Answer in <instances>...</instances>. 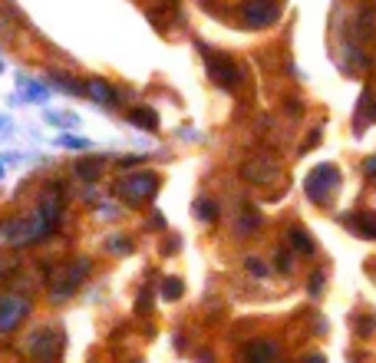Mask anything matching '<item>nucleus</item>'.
I'll return each mask as SVG.
<instances>
[{"label": "nucleus", "instance_id": "1", "mask_svg": "<svg viewBox=\"0 0 376 363\" xmlns=\"http://www.w3.org/2000/svg\"><path fill=\"white\" fill-rule=\"evenodd\" d=\"M205 59H208V77L215 79L218 86H225V90H238V86H241L245 73H241V66H238L231 57L205 50Z\"/></svg>", "mask_w": 376, "mask_h": 363}, {"label": "nucleus", "instance_id": "2", "mask_svg": "<svg viewBox=\"0 0 376 363\" xmlns=\"http://www.w3.org/2000/svg\"><path fill=\"white\" fill-rule=\"evenodd\" d=\"M340 185V172L337 165H317L314 172L307 175V182H304V191H307V198L310 202H327L330 195H334V189Z\"/></svg>", "mask_w": 376, "mask_h": 363}, {"label": "nucleus", "instance_id": "3", "mask_svg": "<svg viewBox=\"0 0 376 363\" xmlns=\"http://www.w3.org/2000/svg\"><path fill=\"white\" fill-rule=\"evenodd\" d=\"M155 189H159V178L152 172H135V175H126L119 185H116V191L129 202V205H139V202H146V198H152L155 195Z\"/></svg>", "mask_w": 376, "mask_h": 363}, {"label": "nucleus", "instance_id": "4", "mask_svg": "<svg viewBox=\"0 0 376 363\" xmlns=\"http://www.w3.org/2000/svg\"><path fill=\"white\" fill-rule=\"evenodd\" d=\"M241 17L247 27H271L278 20V3L274 0H245Z\"/></svg>", "mask_w": 376, "mask_h": 363}, {"label": "nucleus", "instance_id": "5", "mask_svg": "<svg viewBox=\"0 0 376 363\" xmlns=\"http://www.w3.org/2000/svg\"><path fill=\"white\" fill-rule=\"evenodd\" d=\"M30 314V304L23 301V297H14V294H7V297H0V330L7 334V330H14V327L23 321Z\"/></svg>", "mask_w": 376, "mask_h": 363}, {"label": "nucleus", "instance_id": "6", "mask_svg": "<svg viewBox=\"0 0 376 363\" xmlns=\"http://www.w3.org/2000/svg\"><path fill=\"white\" fill-rule=\"evenodd\" d=\"M90 274V261H73L70 268L59 274V284L53 287V301H63V297H70L76 287H79V281Z\"/></svg>", "mask_w": 376, "mask_h": 363}, {"label": "nucleus", "instance_id": "7", "mask_svg": "<svg viewBox=\"0 0 376 363\" xmlns=\"http://www.w3.org/2000/svg\"><path fill=\"white\" fill-rule=\"evenodd\" d=\"M245 363H281L274 340H254L245 347Z\"/></svg>", "mask_w": 376, "mask_h": 363}, {"label": "nucleus", "instance_id": "8", "mask_svg": "<svg viewBox=\"0 0 376 363\" xmlns=\"http://www.w3.org/2000/svg\"><path fill=\"white\" fill-rule=\"evenodd\" d=\"M347 228H353L363 238H376V215H343L340 218Z\"/></svg>", "mask_w": 376, "mask_h": 363}, {"label": "nucleus", "instance_id": "9", "mask_svg": "<svg viewBox=\"0 0 376 363\" xmlns=\"http://www.w3.org/2000/svg\"><path fill=\"white\" fill-rule=\"evenodd\" d=\"M261 228V211L254 209L251 202H241V211H238V231L241 234H254Z\"/></svg>", "mask_w": 376, "mask_h": 363}, {"label": "nucleus", "instance_id": "10", "mask_svg": "<svg viewBox=\"0 0 376 363\" xmlns=\"http://www.w3.org/2000/svg\"><path fill=\"white\" fill-rule=\"evenodd\" d=\"M241 172H245V178H251V182H261V185H264V182H271V178H274L278 165H264V159H258V162H247Z\"/></svg>", "mask_w": 376, "mask_h": 363}, {"label": "nucleus", "instance_id": "11", "mask_svg": "<svg viewBox=\"0 0 376 363\" xmlns=\"http://www.w3.org/2000/svg\"><path fill=\"white\" fill-rule=\"evenodd\" d=\"M86 90H90V93H93V99H96V103H103V106H116V103H119L116 90H113V86H106L103 79H93Z\"/></svg>", "mask_w": 376, "mask_h": 363}, {"label": "nucleus", "instance_id": "12", "mask_svg": "<svg viewBox=\"0 0 376 363\" xmlns=\"http://www.w3.org/2000/svg\"><path fill=\"white\" fill-rule=\"evenodd\" d=\"M53 344H57V337H53V330H40L37 337H30V350L33 353H40V357H50V350H53Z\"/></svg>", "mask_w": 376, "mask_h": 363}, {"label": "nucleus", "instance_id": "13", "mask_svg": "<svg viewBox=\"0 0 376 363\" xmlns=\"http://www.w3.org/2000/svg\"><path fill=\"white\" fill-rule=\"evenodd\" d=\"M287 238H291V245L301 251V254H314V241H310V234H307L301 225H294V228L287 231Z\"/></svg>", "mask_w": 376, "mask_h": 363}, {"label": "nucleus", "instance_id": "14", "mask_svg": "<svg viewBox=\"0 0 376 363\" xmlns=\"http://www.w3.org/2000/svg\"><path fill=\"white\" fill-rule=\"evenodd\" d=\"M132 126H139V129H155L159 126V116L152 113V109H132Z\"/></svg>", "mask_w": 376, "mask_h": 363}, {"label": "nucleus", "instance_id": "15", "mask_svg": "<svg viewBox=\"0 0 376 363\" xmlns=\"http://www.w3.org/2000/svg\"><path fill=\"white\" fill-rule=\"evenodd\" d=\"M195 211H198L202 221H218V205H215L211 198H198V202H195Z\"/></svg>", "mask_w": 376, "mask_h": 363}, {"label": "nucleus", "instance_id": "16", "mask_svg": "<svg viewBox=\"0 0 376 363\" xmlns=\"http://www.w3.org/2000/svg\"><path fill=\"white\" fill-rule=\"evenodd\" d=\"M182 291H185V284H182L178 278H165V281H162V297H165V301H178Z\"/></svg>", "mask_w": 376, "mask_h": 363}, {"label": "nucleus", "instance_id": "17", "mask_svg": "<svg viewBox=\"0 0 376 363\" xmlns=\"http://www.w3.org/2000/svg\"><path fill=\"white\" fill-rule=\"evenodd\" d=\"M99 169H103V162H99V159H93V162H79V165H76V172L83 175V178H99Z\"/></svg>", "mask_w": 376, "mask_h": 363}, {"label": "nucleus", "instance_id": "18", "mask_svg": "<svg viewBox=\"0 0 376 363\" xmlns=\"http://www.w3.org/2000/svg\"><path fill=\"white\" fill-rule=\"evenodd\" d=\"M373 330H376V317H373V314H366V317H360V321H357V334H360V337H370Z\"/></svg>", "mask_w": 376, "mask_h": 363}, {"label": "nucleus", "instance_id": "19", "mask_svg": "<svg viewBox=\"0 0 376 363\" xmlns=\"http://www.w3.org/2000/svg\"><path fill=\"white\" fill-rule=\"evenodd\" d=\"M109 248H116V251H122V254H126V251H129V241H122V238H109Z\"/></svg>", "mask_w": 376, "mask_h": 363}, {"label": "nucleus", "instance_id": "20", "mask_svg": "<svg viewBox=\"0 0 376 363\" xmlns=\"http://www.w3.org/2000/svg\"><path fill=\"white\" fill-rule=\"evenodd\" d=\"M247 268L254 271V274H267V268H264V265L258 261V258H247Z\"/></svg>", "mask_w": 376, "mask_h": 363}, {"label": "nucleus", "instance_id": "21", "mask_svg": "<svg viewBox=\"0 0 376 363\" xmlns=\"http://www.w3.org/2000/svg\"><path fill=\"white\" fill-rule=\"evenodd\" d=\"M63 146H73V149H90V142H79V139H70V135L63 139Z\"/></svg>", "mask_w": 376, "mask_h": 363}, {"label": "nucleus", "instance_id": "22", "mask_svg": "<svg viewBox=\"0 0 376 363\" xmlns=\"http://www.w3.org/2000/svg\"><path fill=\"white\" fill-rule=\"evenodd\" d=\"M278 268H281V271H291V258H287L284 251H278Z\"/></svg>", "mask_w": 376, "mask_h": 363}, {"label": "nucleus", "instance_id": "23", "mask_svg": "<svg viewBox=\"0 0 376 363\" xmlns=\"http://www.w3.org/2000/svg\"><path fill=\"white\" fill-rule=\"evenodd\" d=\"M320 287H323V274H310V291L317 294Z\"/></svg>", "mask_w": 376, "mask_h": 363}, {"label": "nucleus", "instance_id": "24", "mask_svg": "<svg viewBox=\"0 0 376 363\" xmlns=\"http://www.w3.org/2000/svg\"><path fill=\"white\" fill-rule=\"evenodd\" d=\"M304 363H323V357H317V353H310V357H304Z\"/></svg>", "mask_w": 376, "mask_h": 363}]
</instances>
